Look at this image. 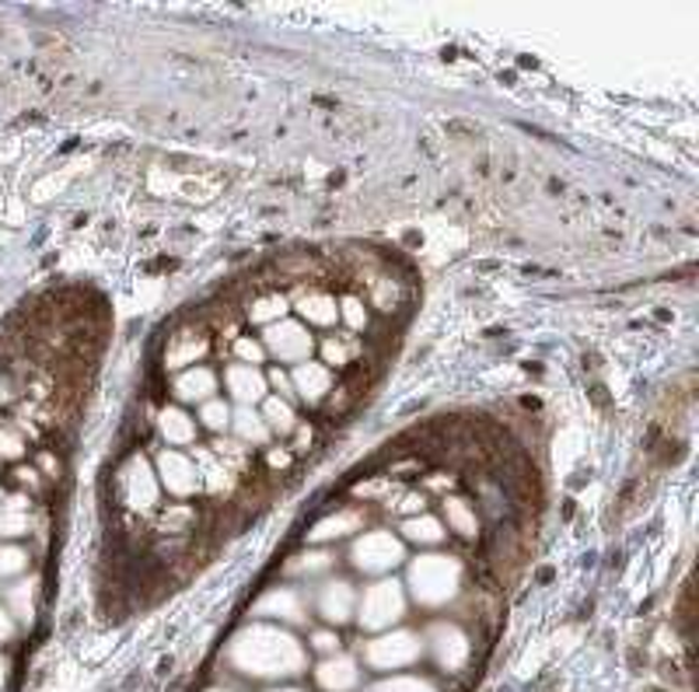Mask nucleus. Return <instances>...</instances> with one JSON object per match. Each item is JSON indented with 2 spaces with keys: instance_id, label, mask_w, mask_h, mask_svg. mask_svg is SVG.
<instances>
[{
  "instance_id": "9d476101",
  "label": "nucleus",
  "mask_w": 699,
  "mask_h": 692,
  "mask_svg": "<svg viewBox=\"0 0 699 692\" xmlns=\"http://www.w3.org/2000/svg\"><path fill=\"white\" fill-rule=\"evenodd\" d=\"M207 426H214V431H221V426H228V406H221V402H214V406H207Z\"/></svg>"
},
{
  "instance_id": "9b49d317",
  "label": "nucleus",
  "mask_w": 699,
  "mask_h": 692,
  "mask_svg": "<svg viewBox=\"0 0 699 692\" xmlns=\"http://www.w3.org/2000/svg\"><path fill=\"white\" fill-rule=\"evenodd\" d=\"M11 634H14V623H11V616L4 613V608H0V644L11 640Z\"/></svg>"
},
{
  "instance_id": "39448f33",
  "label": "nucleus",
  "mask_w": 699,
  "mask_h": 692,
  "mask_svg": "<svg viewBox=\"0 0 699 692\" xmlns=\"http://www.w3.org/2000/svg\"><path fill=\"white\" fill-rule=\"evenodd\" d=\"M214 392V378L207 371H200V375H186L179 381V396L182 399H207Z\"/></svg>"
},
{
  "instance_id": "f03ea898",
  "label": "nucleus",
  "mask_w": 699,
  "mask_h": 692,
  "mask_svg": "<svg viewBox=\"0 0 699 692\" xmlns=\"http://www.w3.org/2000/svg\"><path fill=\"white\" fill-rule=\"evenodd\" d=\"M319 608H322V616L329 623H346L350 619V608H354V592H350L343 581L340 584H329L322 602H319Z\"/></svg>"
},
{
  "instance_id": "f8f14e48",
  "label": "nucleus",
  "mask_w": 699,
  "mask_h": 692,
  "mask_svg": "<svg viewBox=\"0 0 699 692\" xmlns=\"http://www.w3.org/2000/svg\"><path fill=\"white\" fill-rule=\"evenodd\" d=\"M0 500H4V497H0Z\"/></svg>"
},
{
  "instance_id": "0eeeda50",
  "label": "nucleus",
  "mask_w": 699,
  "mask_h": 692,
  "mask_svg": "<svg viewBox=\"0 0 699 692\" xmlns=\"http://www.w3.org/2000/svg\"><path fill=\"white\" fill-rule=\"evenodd\" d=\"M266 413H270V417H266V420H270V426H273V431H291V426H294V420H291V406H283V402H270V406H266Z\"/></svg>"
},
{
  "instance_id": "423d86ee",
  "label": "nucleus",
  "mask_w": 699,
  "mask_h": 692,
  "mask_svg": "<svg viewBox=\"0 0 699 692\" xmlns=\"http://www.w3.org/2000/svg\"><path fill=\"white\" fill-rule=\"evenodd\" d=\"M8 608L11 613L22 619V623H29L32 619V587H29V581H22L18 587H11L8 592Z\"/></svg>"
},
{
  "instance_id": "1a4fd4ad",
  "label": "nucleus",
  "mask_w": 699,
  "mask_h": 692,
  "mask_svg": "<svg viewBox=\"0 0 699 692\" xmlns=\"http://www.w3.org/2000/svg\"><path fill=\"white\" fill-rule=\"evenodd\" d=\"M312 647L319 650V655H340V637L329 634V629H322V634L312 637Z\"/></svg>"
},
{
  "instance_id": "6e6552de",
  "label": "nucleus",
  "mask_w": 699,
  "mask_h": 692,
  "mask_svg": "<svg viewBox=\"0 0 699 692\" xmlns=\"http://www.w3.org/2000/svg\"><path fill=\"white\" fill-rule=\"evenodd\" d=\"M25 444L18 434H11L8 426H0V458H22Z\"/></svg>"
},
{
  "instance_id": "20e7f679",
  "label": "nucleus",
  "mask_w": 699,
  "mask_h": 692,
  "mask_svg": "<svg viewBox=\"0 0 699 692\" xmlns=\"http://www.w3.org/2000/svg\"><path fill=\"white\" fill-rule=\"evenodd\" d=\"M25 566H29V553H25V549H18V545H4V549H0V584L22 577Z\"/></svg>"
},
{
  "instance_id": "7ed1b4c3",
  "label": "nucleus",
  "mask_w": 699,
  "mask_h": 692,
  "mask_svg": "<svg viewBox=\"0 0 699 692\" xmlns=\"http://www.w3.org/2000/svg\"><path fill=\"white\" fill-rule=\"evenodd\" d=\"M322 685H325V689H336V692L354 689V685H357V664L350 661V658L329 661V664L322 668Z\"/></svg>"
},
{
  "instance_id": "f257e3e1",
  "label": "nucleus",
  "mask_w": 699,
  "mask_h": 692,
  "mask_svg": "<svg viewBox=\"0 0 699 692\" xmlns=\"http://www.w3.org/2000/svg\"><path fill=\"white\" fill-rule=\"evenodd\" d=\"M29 532V500L11 497L8 504H0V539H18Z\"/></svg>"
}]
</instances>
